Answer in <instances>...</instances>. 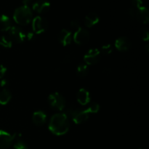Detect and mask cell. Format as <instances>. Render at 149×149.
Wrapping results in <instances>:
<instances>
[{"label": "cell", "mask_w": 149, "mask_h": 149, "mask_svg": "<svg viewBox=\"0 0 149 149\" xmlns=\"http://www.w3.org/2000/svg\"><path fill=\"white\" fill-rule=\"evenodd\" d=\"M33 17L31 10L29 6L23 5L17 7L13 14V19L16 23L20 26H26L31 23Z\"/></svg>", "instance_id": "7a4b0ae2"}, {"label": "cell", "mask_w": 149, "mask_h": 149, "mask_svg": "<svg viewBox=\"0 0 149 149\" xmlns=\"http://www.w3.org/2000/svg\"><path fill=\"white\" fill-rule=\"evenodd\" d=\"M70 122L68 116L65 113H58L51 117L49 130L52 134L58 136L66 134L69 130Z\"/></svg>", "instance_id": "6da1fadb"}, {"label": "cell", "mask_w": 149, "mask_h": 149, "mask_svg": "<svg viewBox=\"0 0 149 149\" xmlns=\"http://www.w3.org/2000/svg\"><path fill=\"white\" fill-rule=\"evenodd\" d=\"M32 121L36 126H42L47 121V115L42 111H37L33 113L32 116Z\"/></svg>", "instance_id": "9a60e30c"}, {"label": "cell", "mask_w": 149, "mask_h": 149, "mask_svg": "<svg viewBox=\"0 0 149 149\" xmlns=\"http://www.w3.org/2000/svg\"><path fill=\"white\" fill-rule=\"evenodd\" d=\"M16 134H10L8 132L0 130V148L7 149L13 144Z\"/></svg>", "instance_id": "30bf717a"}, {"label": "cell", "mask_w": 149, "mask_h": 149, "mask_svg": "<svg viewBox=\"0 0 149 149\" xmlns=\"http://www.w3.org/2000/svg\"><path fill=\"white\" fill-rule=\"evenodd\" d=\"M101 55L100 49H91L88 50L84 56V61L86 65H95L98 63Z\"/></svg>", "instance_id": "9c48e42d"}, {"label": "cell", "mask_w": 149, "mask_h": 149, "mask_svg": "<svg viewBox=\"0 0 149 149\" xmlns=\"http://www.w3.org/2000/svg\"><path fill=\"white\" fill-rule=\"evenodd\" d=\"M112 50H113V48H112L111 45H105L103 46H102L101 49H100V53L103 54L105 55H110L112 52Z\"/></svg>", "instance_id": "44dd1931"}, {"label": "cell", "mask_w": 149, "mask_h": 149, "mask_svg": "<svg viewBox=\"0 0 149 149\" xmlns=\"http://www.w3.org/2000/svg\"><path fill=\"white\" fill-rule=\"evenodd\" d=\"M99 17L97 14L94 13H89L84 19V25L87 28H91L97 24L99 22Z\"/></svg>", "instance_id": "2e32d148"}, {"label": "cell", "mask_w": 149, "mask_h": 149, "mask_svg": "<svg viewBox=\"0 0 149 149\" xmlns=\"http://www.w3.org/2000/svg\"><path fill=\"white\" fill-rule=\"evenodd\" d=\"M32 8L38 13H45L50 8V3L46 0H38L33 3Z\"/></svg>", "instance_id": "7c38bea8"}, {"label": "cell", "mask_w": 149, "mask_h": 149, "mask_svg": "<svg viewBox=\"0 0 149 149\" xmlns=\"http://www.w3.org/2000/svg\"><path fill=\"white\" fill-rule=\"evenodd\" d=\"M140 36H141V39L143 41H146L148 42L149 39V33L148 31L146 28H142V29L140 30Z\"/></svg>", "instance_id": "cb8c5ba5"}, {"label": "cell", "mask_w": 149, "mask_h": 149, "mask_svg": "<svg viewBox=\"0 0 149 149\" xmlns=\"http://www.w3.org/2000/svg\"><path fill=\"white\" fill-rule=\"evenodd\" d=\"M48 102L51 107L58 111H63L65 107V98L59 93H53L49 95Z\"/></svg>", "instance_id": "5b68a950"}, {"label": "cell", "mask_w": 149, "mask_h": 149, "mask_svg": "<svg viewBox=\"0 0 149 149\" xmlns=\"http://www.w3.org/2000/svg\"><path fill=\"white\" fill-rule=\"evenodd\" d=\"M12 27L10 18L6 15H0V31H8Z\"/></svg>", "instance_id": "e0dca14e"}, {"label": "cell", "mask_w": 149, "mask_h": 149, "mask_svg": "<svg viewBox=\"0 0 149 149\" xmlns=\"http://www.w3.org/2000/svg\"><path fill=\"white\" fill-rule=\"evenodd\" d=\"M48 28V22L41 16H36L32 20V29L36 34L44 33Z\"/></svg>", "instance_id": "52a82bcc"}, {"label": "cell", "mask_w": 149, "mask_h": 149, "mask_svg": "<svg viewBox=\"0 0 149 149\" xmlns=\"http://www.w3.org/2000/svg\"><path fill=\"white\" fill-rule=\"evenodd\" d=\"M132 7L134 8H139V7L143 6V1L142 0H132Z\"/></svg>", "instance_id": "d4e9b609"}, {"label": "cell", "mask_w": 149, "mask_h": 149, "mask_svg": "<svg viewBox=\"0 0 149 149\" xmlns=\"http://www.w3.org/2000/svg\"><path fill=\"white\" fill-rule=\"evenodd\" d=\"M68 116H71L72 118V120L77 125L82 124L85 122L88 119L89 114L87 109H68L65 113Z\"/></svg>", "instance_id": "3957f363"}, {"label": "cell", "mask_w": 149, "mask_h": 149, "mask_svg": "<svg viewBox=\"0 0 149 149\" xmlns=\"http://www.w3.org/2000/svg\"><path fill=\"white\" fill-rule=\"evenodd\" d=\"M129 14L133 18L141 21L142 23L147 24L149 21V13L146 7H142L136 9L131 7L129 10Z\"/></svg>", "instance_id": "277c9868"}, {"label": "cell", "mask_w": 149, "mask_h": 149, "mask_svg": "<svg viewBox=\"0 0 149 149\" xmlns=\"http://www.w3.org/2000/svg\"><path fill=\"white\" fill-rule=\"evenodd\" d=\"M71 26L72 28H74V29H75L76 30H77V29L81 27V26H80V22L77 20H72L71 23Z\"/></svg>", "instance_id": "4316f807"}, {"label": "cell", "mask_w": 149, "mask_h": 149, "mask_svg": "<svg viewBox=\"0 0 149 149\" xmlns=\"http://www.w3.org/2000/svg\"><path fill=\"white\" fill-rule=\"evenodd\" d=\"M90 37V35L87 29L80 27L79 29L76 30L73 39L76 44L79 45H82L88 42Z\"/></svg>", "instance_id": "ba28073f"}, {"label": "cell", "mask_w": 149, "mask_h": 149, "mask_svg": "<svg viewBox=\"0 0 149 149\" xmlns=\"http://www.w3.org/2000/svg\"><path fill=\"white\" fill-rule=\"evenodd\" d=\"M13 42L8 35H4L0 38V45L5 48H10L13 46Z\"/></svg>", "instance_id": "ffe728a7"}, {"label": "cell", "mask_w": 149, "mask_h": 149, "mask_svg": "<svg viewBox=\"0 0 149 149\" xmlns=\"http://www.w3.org/2000/svg\"><path fill=\"white\" fill-rule=\"evenodd\" d=\"M115 47L121 52H125L127 51L128 49L130 48L131 42L128 38L125 37V36H122L119 37L115 41Z\"/></svg>", "instance_id": "4fadbf2b"}, {"label": "cell", "mask_w": 149, "mask_h": 149, "mask_svg": "<svg viewBox=\"0 0 149 149\" xmlns=\"http://www.w3.org/2000/svg\"><path fill=\"white\" fill-rule=\"evenodd\" d=\"M14 149H28V146L22 140L17 139L13 145Z\"/></svg>", "instance_id": "7402d4cb"}, {"label": "cell", "mask_w": 149, "mask_h": 149, "mask_svg": "<svg viewBox=\"0 0 149 149\" xmlns=\"http://www.w3.org/2000/svg\"><path fill=\"white\" fill-rule=\"evenodd\" d=\"M88 66L86 64L81 63L77 66V74L79 77H81V78L85 77L87 75V74H88Z\"/></svg>", "instance_id": "d6986e66"}, {"label": "cell", "mask_w": 149, "mask_h": 149, "mask_svg": "<svg viewBox=\"0 0 149 149\" xmlns=\"http://www.w3.org/2000/svg\"><path fill=\"white\" fill-rule=\"evenodd\" d=\"M7 72V68L2 64H0V79H2Z\"/></svg>", "instance_id": "484cf974"}, {"label": "cell", "mask_w": 149, "mask_h": 149, "mask_svg": "<svg viewBox=\"0 0 149 149\" xmlns=\"http://www.w3.org/2000/svg\"><path fill=\"white\" fill-rule=\"evenodd\" d=\"M72 33L67 29H62L58 34V41L63 46H68L72 42Z\"/></svg>", "instance_id": "8fae6325"}, {"label": "cell", "mask_w": 149, "mask_h": 149, "mask_svg": "<svg viewBox=\"0 0 149 149\" xmlns=\"http://www.w3.org/2000/svg\"><path fill=\"white\" fill-rule=\"evenodd\" d=\"M77 98L79 104H81V106H85L88 104L90 101V93L84 88L80 89L77 93Z\"/></svg>", "instance_id": "5bb4252c"}, {"label": "cell", "mask_w": 149, "mask_h": 149, "mask_svg": "<svg viewBox=\"0 0 149 149\" xmlns=\"http://www.w3.org/2000/svg\"><path fill=\"white\" fill-rule=\"evenodd\" d=\"M12 98V93L7 89H4L0 92V105L5 106Z\"/></svg>", "instance_id": "ac0fdd59"}, {"label": "cell", "mask_w": 149, "mask_h": 149, "mask_svg": "<svg viewBox=\"0 0 149 149\" xmlns=\"http://www.w3.org/2000/svg\"><path fill=\"white\" fill-rule=\"evenodd\" d=\"M139 149H142V148H139Z\"/></svg>", "instance_id": "83f0119b"}, {"label": "cell", "mask_w": 149, "mask_h": 149, "mask_svg": "<svg viewBox=\"0 0 149 149\" xmlns=\"http://www.w3.org/2000/svg\"><path fill=\"white\" fill-rule=\"evenodd\" d=\"M8 36L15 43L20 44L24 42L26 39V34L20 28L17 26H12L8 31Z\"/></svg>", "instance_id": "8992f818"}, {"label": "cell", "mask_w": 149, "mask_h": 149, "mask_svg": "<svg viewBox=\"0 0 149 149\" xmlns=\"http://www.w3.org/2000/svg\"><path fill=\"white\" fill-rule=\"evenodd\" d=\"M100 110V106L97 103H92L87 109V111L89 113H95Z\"/></svg>", "instance_id": "603a6c76"}]
</instances>
